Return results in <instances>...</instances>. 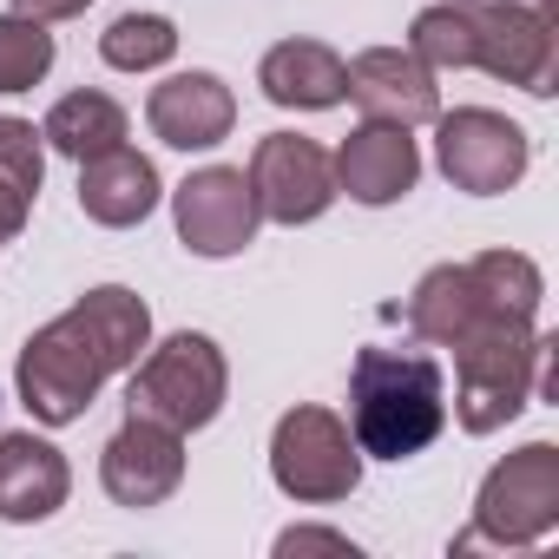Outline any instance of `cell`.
I'll use <instances>...</instances> for the list:
<instances>
[{
	"label": "cell",
	"mask_w": 559,
	"mask_h": 559,
	"mask_svg": "<svg viewBox=\"0 0 559 559\" xmlns=\"http://www.w3.org/2000/svg\"><path fill=\"white\" fill-rule=\"evenodd\" d=\"M467 284H474V297H480V310H493V317H539V304H546V276H539V263L533 257H520V250H480L474 263H467Z\"/></svg>",
	"instance_id": "cell-20"
},
{
	"label": "cell",
	"mask_w": 559,
	"mask_h": 559,
	"mask_svg": "<svg viewBox=\"0 0 559 559\" xmlns=\"http://www.w3.org/2000/svg\"><path fill=\"white\" fill-rule=\"evenodd\" d=\"M448 428V382L435 356L362 349L349 369V435L376 461H408Z\"/></svg>",
	"instance_id": "cell-3"
},
{
	"label": "cell",
	"mask_w": 559,
	"mask_h": 559,
	"mask_svg": "<svg viewBox=\"0 0 559 559\" xmlns=\"http://www.w3.org/2000/svg\"><path fill=\"white\" fill-rule=\"evenodd\" d=\"M276 552H356V539L330 526H290V533H276Z\"/></svg>",
	"instance_id": "cell-25"
},
{
	"label": "cell",
	"mask_w": 559,
	"mask_h": 559,
	"mask_svg": "<svg viewBox=\"0 0 559 559\" xmlns=\"http://www.w3.org/2000/svg\"><path fill=\"white\" fill-rule=\"evenodd\" d=\"M53 73V34L47 21L0 14V93H34Z\"/></svg>",
	"instance_id": "cell-23"
},
{
	"label": "cell",
	"mask_w": 559,
	"mask_h": 559,
	"mask_svg": "<svg viewBox=\"0 0 559 559\" xmlns=\"http://www.w3.org/2000/svg\"><path fill=\"white\" fill-rule=\"evenodd\" d=\"M171 224H178V243L191 257H211L217 263V257H237L257 237L263 211H257L250 178L237 165H204V171H191L171 191Z\"/></svg>",
	"instance_id": "cell-10"
},
{
	"label": "cell",
	"mask_w": 559,
	"mask_h": 559,
	"mask_svg": "<svg viewBox=\"0 0 559 559\" xmlns=\"http://www.w3.org/2000/svg\"><path fill=\"white\" fill-rule=\"evenodd\" d=\"M145 126L171 145V152H211L230 139L237 126V99L217 73H171L165 86H152L145 99Z\"/></svg>",
	"instance_id": "cell-13"
},
{
	"label": "cell",
	"mask_w": 559,
	"mask_h": 559,
	"mask_svg": "<svg viewBox=\"0 0 559 559\" xmlns=\"http://www.w3.org/2000/svg\"><path fill=\"white\" fill-rule=\"evenodd\" d=\"M47 178V139L27 119H0V185H14L21 198H34Z\"/></svg>",
	"instance_id": "cell-24"
},
{
	"label": "cell",
	"mask_w": 559,
	"mask_h": 559,
	"mask_svg": "<svg viewBox=\"0 0 559 559\" xmlns=\"http://www.w3.org/2000/svg\"><path fill=\"white\" fill-rule=\"evenodd\" d=\"M349 99L369 119L408 126V132L435 126V112H441V86H435V73L408 47H369V53H356L349 60Z\"/></svg>",
	"instance_id": "cell-12"
},
{
	"label": "cell",
	"mask_w": 559,
	"mask_h": 559,
	"mask_svg": "<svg viewBox=\"0 0 559 559\" xmlns=\"http://www.w3.org/2000/svg\"><path fill=\"white\" fill-rule=\"evenodd\" d=\"M40 139H47L60 158L86 165V158H99V152L126 145V112H119V99H106V93H67V99L47 112Z\"/></svg>",
	"instance_id": "cell-18"
},
{
	"label": "cell",
	"mask_w": 559,
	"mask_h": 559,
	"mask_svg": "<svg viewBox=\"0 0 559 559\" xmlns=\"http://www.w3.org/2000/svg\"><path fill=\"white\" fill-rule=\"evenodd\" d=\"M330 165H336V191H349L356 204H395L421 178V152H415L408 126H382V119L356 126Z\"/></svg>",
	"instance_id": "cell-14"
},
{
	"label": "cell",
	"mask_w": 559,
	"mask_h": 559,
	"mask_svg": "<svg viewBox=\"0 0 559 559\" xmlns=\"http://www.w3.org/2000/svg\"><path fill=\"white\" fill-rule=\"evenodd\" d=\"M474 317H480V297L467 284V263H435L408 297V330L421 343H435V349H448Z\"/></svg>",
	"instance_id": "cell-19"
},
{
	"label": "cell",
	"mask_w": 559,
	"mask_h": 559,
	"mask_svg": "<svg viewBox=\"0 0 559 559\" xmlns=\"http://www.w3.org/2000/svg\"><path fill=\"white\" fill-rule=\"evenodd\" d=\"M67 487H73V467L53 441L0 435V520H14V526L53 520L67 507Z\"/></svg>",
	"instance_id": "cell-15"
},
{
	"label": "cell",
	"mask_w": 559,
	"mask_h": 559,
	"mask_svg": "<svg viewBox=\"0 0 559 559\" xmlns=\"http://www.w3.org/2000/svg\"><path fill=\"white\" fill-rule=\"evenodd\" d=\"M552 526H559V448L526 441L520 454H507L480 480L474 526L454 539V552H467V546H539Z\"/></svg>",
	"instance_id": "cell-5"
},
{
	"label": "cell",
	"mask_w": 559,
	"mask_h": 559,
	"mask_svg": "<svg viewBox=\"0 0 559 559\" xmlns=\"http://www.w3.org/2000/svg\"><path fill=\"white\" fill-rule=\"evenodd\" d=\"M408 53L428 67V73H448V67H474V8H421L415 27H408Z\"/></svg>",
	"instance_id": "cell-22"
},
{
	"label": "cell",
	"mask_w": 559,
	"mask_h": 559,
	"mask_svg": "<svg viewBox=\"0 0 559 559\" xmlns=\"http://www.w3.org/2000/svg\"><path fill=\"white\" fill-rule=\"evenodd\" d=\"M145 349H152V310H145V297L126 290V284H99L67 317H53L47 330L27 336L14 382H21V402H27L34 421L67 428V421H80L93 408V395L106 389V376L132 369Z\"/></svg>",
	"instance_id": "cell-1"
},
{
	"label": "cell",
	"mask_w": 559,
	"mask_h": 559,
	"mask_svg": "<svg viewBox=\"0 0 559 559\" xmlns=\"http://www.w3.org/2000/svg\"><path fill=\"white\" fill-rule=\"evenodd\" d=\"M257 86H263L270 106H284V112H330V106L349 99V67L323 40H284V47L263 53Z\"/></svg>",
	"instance_id": "cell-17"
},
{
	"label": "cell",
	"mask_w": 559,
	"mask_h": 559,
	"mask_svg": "<svg viewBox=\"0 0 559 559\" xmlns=\"http://www.w3.org/2000/svg\"><path fill=\"white\" fill-rule=\"evenodd\" d=\"M93 0H14V14H27V21H73V14H86Z\"/></svg>",
	"instance_id": "cell-26"
},
{
	"label": "cell",
	"mask_w": 559,
	"mask_h": 559,
	"mask_svg": "<svg viewBox=\"0 0 559 559\" xmlns=\"http://www.w3.org/2000/svg\"><path fill=\"white\" fill-rule=\"evenodd\" d=\"M435 165L454 191L467 198H500L526 178L533 165V139L507 119V112H487V106H454V112H435Z\"/></svg>",
	"instance_id": "cell-7"
},
{
	"label": "cell",
	"mask_w": 559,
	"mask_h": 559,
	"mask_svg": "<svg viewBox=\"0 0 559 559\" xmlns=\"http://www.w3.org/2000/svg\"><path fill=\"white\" fill-rule=\"evenodd\" d=\"M270 480L304 507L349 500L362 487V448L343 415L330 408H290L270 435Z\"/></svg>",
	"instance_id": "cell-6"
},
{
	"label": "cell",
	"mask_w": 559,
	"mask_h": 559,
	"mask_svg": "<svg viewBox=\"0 0 559 559\" xmlns=\"http://www.w3.org/2000/svg\"><path fill=\"white\" fill-rule=\"evenodd\" d=\"M474 67L533 93V99H552V86H559V27H552V14L526 8V0L474 8Z\"/></svg>",
	"instance_id": "cell-9"
},
{
	"label": "cell",
	"mask_w": 559,
	"mask_h": 559,
	"mask_svg": "<svg viewBox=\"0 0 559 559\" xmlns=\"http://www.w3.org/2000/svg\"><path fill=\"white\" fill-rule=\"evenodd\" d=\"M224 395H230L224 349L211 336H198V330H178V336H165L158 349H145L132 362V395L126 402H132V415L191 435V428H211L217 421Z\"/></svg>",
	"instance_id": "cell-4"
},
{
	"label": "cell",
	"mask_w": 559,
	"mask_h": 559,
	"mask_svg": "<svg viewBox=\"0 0 559 559\" xmlns=\"http://www.w3.org/2000/svg\"><path fill=\"white\" fill-rule=\"evenodd\" d=\"M448 349H454V421L467 435H493L533 395H552V336H539L526 317L480 310Z\"/></svg>",
	"instance_id": "cell-2"
},
{
	"label": "cell",
	"mask_w": 559,
	"mask_h": 559,
	"mask_svg": "<svg viewBox=\"0 0 559 559\" xmlns=\"http://www.w3.org/2000/svg\"><path fill=\"white\" fill-rule=\"evenodd\" d=\"M454 8H493V0H454Z\"/></svg>",
	"instance_id": "cell-28"
},
{
	"label": "cell",
	"mask_w": 559,
	"mask_h": 559,
	"mask_svg": "<svg viewBox=\"0 0 559 559\" xmlns=\"http://www.w3.org/2000/svg\"><path fill=\"white\" fill-rule=\"evenodd\" d=\"M533 8H539V14H552V0H533Z\"/></svg>",
	"instance_id": "cell-29"
},
{
	"label": "cell",
	"mask_w": 559,
	"mask_h": 559,
	"mask_svg": "<svg viewBox=\"0 0 559 559\" xmlns=\"http://www.w3.org/2000/svg\"><path fill=\"white\" fill-rule=\"evenodd\" d=\"M27 204H34V198H21L14 185H0V243L27 230Z\"/></svg>",
	"instance_id": "cell-27"
},
{
	"label": "cell",
	"mask_w": 559,
	"mask_h": 559,
	"mask_svg": "<svg viewBox=\"0 0 559 559\" xmlns=\"http://www.w3.org/2000/svg\"><path fill=\"white\" fill-rule=\"evenodd\" d=\"M178 53V27L165 14H119L106 34H99V60L112 73H152Z\"/></svg>",
	"instance_id": "cell-21"
},
{
	"label": "cell",
	"mask_w": 559,
	"mask_h": 559,
	"mask_svg": "<svg viewBox=\"0 0 559 559\" xmlns=\"http://www.w3.org/2000/svg\"><path fill=\"white\" fill-rule=\"evenodd\" d=\"M243 178H250V198H257V211L270 224H317L343 198L330 152L317 139H304V132H270V139H257Z\"/></svg>",
	"instance_id": "cell-8"
},
{
	"label": "cell",
	"mask_w": 559,
	"mask_h": 559,
	"mask_svg": "<svg viewBox=\"0 0 559 559\" xmlns=\"http://www.w3.org/2000/svg\"><path fill=\"white\" fill-rule=\"evenodd\" d=\"M99 480H106V493H112L119 507H132V513H139V507H165V500L178 493V480H185V435L165 428V421L132 415V421L106 441Z\"/></svg>",
	"instance_id": "cell-11"
},
{
	"label": "cell",
	"mask_w": 559,
	"mask_h": 559,
	"mask_svg": "<svg viewBox=\"0 0 559 559\" xmlns=\"http://www.w3.org/2000/svg\"><path fill=\"white\" fill-rule=\"evenodd\" d=\"M158 198H165L158 165L145 152H132V145H112V152H99V158L80 165V211L93 224H106V230L145 224L158 211Z\"/></svg>",
	"instance_id": "cell-16"
}]
</instances>
